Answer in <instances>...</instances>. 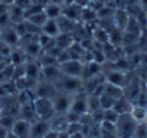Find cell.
<instances>
[{
  "instance_id": "obj_12",
  "label": "cell",
  "mask_w": 147,
  "mask_h": 138,
  "mask_svg": "<svg viewBox=\"0 0 147 138\" xmlns=\"http://www.w3.org/2000/svg\"><path fill=\"white\" fill-rule=\"evenodd\" d=\"M130 115L137 124H144L147 119V105H133Z\"/></svg>"
},
{
  "instance_id": "obj_25",
  "label": "cell",
  "mask_w": 147,
  "mask_h": 138,
  "mask_svg": "<svg viewBox=\"0 0 147 138\" xmlns=\"http://www.w3.org/2000/svg\"><path fill=\"white\" fill-rule=\"evenodd\" d=\"M138 5L141 7H147V0H138Z\"/></svg>"
},
{
  "instance_id": "obj_4",
  "label": "cell",
  "mask_w": 147,
  "mask_h": 138,
  "mask_svg": "<svg viewBox=\"0 0 147 138\" xmlns=\"http://www.w3.org/2000/svg\"><path fill=\"white\" fill-rule=\"evenodd\" d=\"M61 74L72 78H81L82 79V72H84V65L80 63L77 59H68L66 62L61 63Z\"/></svg>"
},
{
  "instance_id": "obj_23",
  "label": "cell",
  "mask_w": 147,
  "mask_h": 138,
  "mask_svg": "<svg viewBox=\"0 0 147 138\" xmlns=\"http://www.w3.org/2000/svg\"><path fill=\"white\" fill-rule=\"evenodd\" d=\"M43 138H59V132L58 131H53V129H49Z\"/></svg>"
},
{
  "instance_id": "obj_7",
  "label": "cell",
  "mask_w": 147,
  "mask_h": 138,
  "mask_svg": "<svg viewBox=\"0 0 147 138\" xmlns=\"http://www.w3.org/2000/svg\"><path fill=\"white\" fill-rule=\"evenodd\" d=\"M59 81V88L62 92H68V94H77L80 86L82 85V79L81 78H72V76H66L63 81Z\"/></svg>"
},
{
  "instance_id": "obj_24",
  "label": "cell",
  "mask_w": 147,
  "mask_h": 138,
  "mask_svg": "<svg viewBox=\"0 0 147 138\" xmlns=\"http://www.w3.org/2000/svg\"><path fill=\"white\" fill-rule=\"evenodd\" d=\"M51 3H55V5H59V6H62V5L65 3V0H51Z\"/></svg>"
},
{
  "instance_id": "obj_26",
  "label": "cell",
  "mask_w": 147,
  "mask_h": 138,
  "mask_svg": "<svg viewBox=\"0 0 147 138\" xmlns=\"http://www.w3.org/2000/svg\"><path fill=\"white\" fill-rule=\"evenodd\" d=\"M0 40H2V29H0Z\"/></svg>"
},
{
  "instance_id": "obj_21",
  "label": "cell",
  "mask_w": 147,
  "mask_h": 138,
  "mask_svg": "<svg viewBox=\"0 0 147 138\" xmlns=\"http://www.w3.org/2000/svg\"><path fill=\"white\" fill-rule=\"evenodd\" d=\"M40 45H39V42L36 40V42H33V43H29L28 46H26V49H25V53H29V55H38V52L40 50Z\"/></svg>"
},
{
  "instance_id": "obj_16",
  "label": "cell",
  "mask_w": 147,
  "mask_h": 138,
  "mask_svg": "<svg viewBox=\"0 0 147 138\" xmlns=\"http://www.w3.org/2000/svg\"><path fill=\"white\" fill-rule=\"evenodd\" d=\"M46 20H48V17H46V15H45V10H43V12H39V13H35V15H30V16L26 17V22L35 25V26L39 27V29H42V26L46 23Z\"/></svg>"
},
{
  "instance_id": "obj_20",
  "label": "cell",
  "mask_w": 147,
  "mask_h": 138,
  "mask_svg": "<svg viewBox=\"0 0 147 138\" xmlns=\"http://www.w3.org/2000/svg\"><path fill=\"white\" fill-rule=\"evenodd\" d=\"M98 16V13L95 12V10H92V9H82V12H81V17L85 20V22H88V20H91V19H95Z\"/></svg>"
},
{
  "instance_id": "obj_1",
  "label": "cell",
  "mask_w": 147,
  "mask_h": 138,
  "mask_svg": "<svg viewBox=\"0 0 147 138\" xmlns=\"http://www.w3.org/2000/svg\"><path fill=\"white\" fill-rule=\"evenodd\" d=\"M137 122L131 118L130 114L120 115L117 124H115V135L117 138H133L137 129Z\"/></svg>"
},
{
  "instance_id": "obj_13",
  "label": "cell",
  "mask_w": 147,
  "mask_h": 138,
  "mask_svg": "<svg viewBox=\"0 0 147 138\" xmlns=\"http://www.w3.org/2000/svg\"><path fill=\"white\" fill-rule=\"evenodd\" d=\"M105 79H107V84L118 86V88H121L125 84V75L123 72H120V71H113V72L107 74Z\"/></svg>"
},
{
  "instance_id": "obj_27",
  "label": "cell",
  "mask_w": 147,
  "mask_h": 138,
  "mask_svg": "<svg viewBox=\"0 0 147 138\" xmlns=\"http://www.w3.org/2000/svg\"><path fill=\"white\" fill-rule=\"evenodd\" d=\"M144 124H146V127H147V119H146V122H144Z\"/></svg>"
},
{
  "instance_id": "obj_8",
  "label": "cell",
  "mask_w": 147,
  "mask_h": 138,
  "mask_svg": "<svg viewBox=\"0 0 147 138\" xmlns=\"http://www.w3.org/2000/svg\"><path fill=\"white\" fill-rule=\"evenodd\" d=\"M56 86L53 82H49V81H45L43 84H39L36 86V98H49L52 99L55 95H56Z\"/></svg>"
},
{
  "instance_id": "obj_10",
  "label": "cell",
  "mask_w": 147,
  "mask_h": 138,
  "mask_svg": "<svg viewBox=\"0 0 147 138\" xmlns=\"http://www.w3.org/2000/svg\"><path fill=\"white\" fill-rule=\"evenodd\" d=\"M40 30H42V35H46V36H49L52 39H56L61 35L59 23H58V20H53V19H48Z\"/></svg>"
},
{
  "instance_id": "obj_17",
  "label": "cell",
  "mask_w": 147,
  "mask_h": 138,
  "mask_svg": "<svg viewBox=\"0 0 147 138\" xmlns=\"http://www.w3.org/2000/svg\"><path fill=\"white\" fill-rule=\"evenodd\" d=\"M25 68H26V69H25V76L29 78V79H33V81H35V79L39 76V74L42 72V69H40L36 63H28Z\"/></svg>"
},
{
  "instance_id": "obj_15",
  "label": "cell",
  "mask_w": 147,
  "mask_h": 138,
  "mask_svg": "<svg viewBox=\"0 0 147 138\" xmlns=\"http://www.w3.org/2000/svg\"><path fill=\"white\" fill-rule=\"evenodd\" d=\"M43 10H45V15H46V17L48 19H53V20H58L61 16H62V7L59 6V5H55V3H49V5H46L45 7H43Z\"/></svg>"
},
{
  "instance_id": "obj_11",
  "label": "cell",
  "mask_w": 147,
  "mask_h": 138,
  "mask_svg": "<svg viewBox=\"0 0 147 138\" xmlns=\"http://www.w3.org/2000/svg\"><path fill=\"white\" fill-rule=\"evenodd\" d=\"M2 40L12 48L13 45H16L20 40V36L18 35V32H16L15 27H9L7 26V27L2 29Z\"/></svg>"
},
{
  "instance_id": "obj_5",
  "label": "cell",
  "mask_w": 147,
  "mask_h": 138,
  "mask_svg": "<svg viewBox=\"0 0 147 138\" xmlns=\"http://www.w3.org/2000/svg\"><path fill=\"white\" fill-rule=\"evenodd\" d=\"M87 111H88V95H87V94H82V92H81V94H78V92L74 94L69 112L82 117Z\"/></svg>"
},
{
  "instance_id": "obj_2",
  "label": "cell",
  "mask_w": 147,
  "mask_h": 138,
  "mask_svg": "<svg viewBox=\"0 0 147 138\" xmlns=\"http://www.w3.org/2000/svg\"><path fill=\"white\" fill-rule=\"evenodd\" d=\"M33 107H35L38 118L43 121H51L56 114L53 109V102L49 98H36L33 102Z\"/></svg>"
},
{
  "instance_id": "obj_3",
  "label": "cell",
  "mask_w": 147,
  "mask_h": 138,
  "mask_svg": "<svg viewBox=\"0 0 147 138\" xmlns=\"http://www.w3.org/2000/svg\"><path fill=\"white\" fill-rule=\"evenodd\" d=\"M72 98H74V95H72V94L58 91V92H56V95L52 98L55 112H56V114H61V115L68 114V112H69V109H71Z\"/></svg>"
},
{
  "instance_id": "obj_19",
  "label": "cell",
  "mask_w": 147,
  "mask_h": 138,
  "mask_svg": "<svg viewBox=\"0 0 147 138\" xmlns=\"http://www.w3.org/2000/svg\"><path fill=\"white\" fill-rule=\"evenodd\" d=\"M120 118V114L114 109V108H110V109H104V121L107 122H111V124H117Z\"/></svg>"
},
{
  "instance_id": "obj_9",
  "label": "cell",
  "mask_w": 147,
  "mask_h": 138,
  "mask_svg": "<svg viewBox=\"0 0 147 138\" xmlns=\"http://www.w3.org/2000/svg\"><path fill=\"white\" fill-rule=\"evenodd\" d=\"M49 129H51L49 121L36 119L35 122H32V128H30V138H43Z\"/></svg>"
},
{
  "instance_id": "obj_18",
  "label": "cell",
  "mask_w": 147,
  "mask_h": 138,
  "mask_svg": "<svg viewBox=\"0 0 147 138\" xmlns=\"http://www.w3.org/2000/svg\"><path fill=\"white\" fill-rule=\"evenodd\" d=\"M10 58H12V62L15 65H23L26 62V53L16 49V50H12L10 52Z\"/></svg>"
},
{
  "instance_id": "obj_6",
  "label": "cell",
  "mask_w": 147,
  "mask_h": 138,
  "mask_svg": "<svg viewBox=\"0 0 147 138\" xmlns=\"http://www.w3.org/2000/svg\"><path fill=\"white\" fill-rule=\"evenodd\" d=\"M30 128H32V122L19 118L15 121L13 127L10 128V132L19 138H30Z\"/></svg>"
},
{
  "instance_id": "obj_14",
  "label": "cell",
  "mask_w": 147,
  "mask_h": 138,
  "mask_svg": "<svg viewBox=\"0 0 147 138\" xmlns=\"http://www.w3.org/2000/svg\"><path fill=\"white\" fill-rule=\"evenodd\" d=\"M9 17H10V22H15L16 25L20 23V22H25L26 20V16H25V9L16 6V5H12L9 7Z\"/></svg>"
},
{
  "instance_id": "obj_22",
  "label": "cell",
  "mask_w": 147,
  "mask_h": 138,
  "mask_svg": "<svg viewBox=\"0 0 147 138\" xmlns=\"http://www.w3.org/2000/svg\"><path fill=\"white\" fill-rule=\"evenodd\" d=\"M32 3H33L32 0H15V3H13V5H16V6H19V7H22V9L26 10Z\"/></svg>"
}]
</instances>
